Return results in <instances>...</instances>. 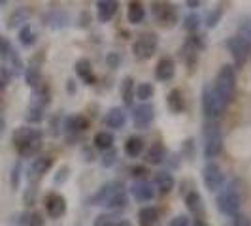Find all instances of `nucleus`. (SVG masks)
<instances>
[{
	"mask_svg": "<svg viewBox=\"0 0 251 226\" xmlns=\"http://www.w3.org/2000/svg\"><path fill=\"white\" fill-rule=\"evenodd\" d=\"M219 19H221V8L214 10V12L206 17V25H208V28H214V26L217 25V21H219Z\"/></svg>",
	"mask_w": 251,
	"mask_h": 226,
	"instance_id": "obj_39",
	"label": "nucleus"
},
{
	"mask_svg": "<svg viewBox=\"0 0 251 226\" xmlns=\"http://www.w3.org/2000/svg\"><path fill=\"white\" fill-rule=\"evenodd\" d=\"M68 172H70V168H68V166H63V168L57 172V176H55V179H53V181H55L57 185L64 183V181H66V177H68Z\"/></svg>",
	"mask_w": 251,
	"mask_h": 226,
	"instance_id": "obj_42",
	"label": "nucleus"
},
{
	"mask_svg": "<svg viewBox=\"0 0 251 226\" xmlns=\"http://www.w3.org/2000/svg\"><path fill=\"white\" fill-rule=\"evenodd\" d=\"M199 26H201V17H199L197 13H189L187 17L183 19V28H185L187 32H195Z\"/></svg>",
	"mask_w": 251,
	"mask_h": 226,
	"instance_id": "obj_33",
	"label": "nucleus"
},
{
	"mask_svg": "<svg viewBox=\"0 0 251 226\" xmlns=\"http://www.w3.org/2000/svg\"><path fill=\"white\" fill-rule=\"evenodd\" d=\"M132 51H134V57L136 59H150V57H153L155 51H157V34H153V32L142 34L134 42Z\"/></svg>",
	"mask_w": 251,
	"mask_h": 226,
	"instance_id": "obj_6",
	"label": "nucleus"
},
{
	"mask_svg": "<svg viewBox=\"0 0 251 226\" xmlns=\"http://www.w3.org/2000/svg\"><path fill=\"white\" fill-rule=\"evenodd\" d=\"M153 92H155V89L151 83H140L138 89H136V96H138L142 102L150 100L151 96H153Z\"/></svg>",
	"mask_w": 251,
	"mask_h": 226,
	"instance_id": "obj_32",
	"label": "nucleus"
},
{
	"mask_svg": "<svg viewBox=\"0 0 251 226\" xmlns=\"http://www.w3.org/2000/svg\"><path fill=\"white\" fill-rule=\"evenodd\" d=\"M166 104H168V110L172 113H181L185 110V100H183V94H181V90H170V94H168V98H166Z\"/></svg>",
	"mask_w": 251,
	"mask_h": 226,
	"instance_id": "obj_20",
	"label": "nucleus"
},
{
	"mask_svg": "<svg viewBox=\"0 0 251 226\" xmlns=\"http://www.w3.org/2000/svg\"><path fill=\"white\" fill-rule=\"evenodd\" d=\"M28 15H30V12H28V10H25V8L15 10V12L8 17V26H10V28H15L17 25H23L26 19H28Z\"/></svg>",
	"mask_w": 251,
	"mask_h": 226,
	"instance_id": "obj_27",
	"label": "nucleus"
},
{
	"mask_svg": "<svg viewBox=\"0 0 251 226\" xmlns=\"http://www.w3.org/2000/svg\"><path fill=\"white\" fill-rule=\"evenodd\" d=\"M226 49H228V53L232 55L234 63L238 64V66L246 64V61L251 57V44L242 36L230 38V40L226 42Z\"/></svg>",
	"mask_w": 251,
	"mask_h": 226,
	"instance_id": "obj_3",
	"label": "nucleus"
},
{
	"mask_svg": "<svg viewBox=\"0 0 251 226\" xmlns=\"http://www.w3.org/2000/svg\"><path fill=\"white\" fill-rule=\"evenodd\" d=\"M153 15H155L157 23L163 26H172L177 21L176 8L168 2H155L153 4Z\"/></svg>",
	"mask_w": 251,
	"mask_h": 226,
	"instance_id": "obj_8",
	"label": "nucleus"
},
{
	"mask_svg": "<svg viewBox=\"0 0 251 226\" xmlns=\"http://www.w3.org/2000/svg\"><path fill=\"white\" fill-rule=\"evenodd\" d=\"M202 112H204V117L210 121H215L225 112V104L217 98V94L212 87H204V90H202Z\"/></svg>",
	"mask_w": 251,
	"mask_h": 226,
	"instance_id": "obj_2",
	"label": "nucleus"
},
{
	"mask_svg": "<svg viewBox=\"0 0 251 226\" xmlns=\"http://www.w3.org/2000/svg\"><path fill=\"white\" fill-rule=\"evenodd\" d=\"M106 64H108V68H117L119 64H121V55L119 53H108V57H106Z\"/></svg>",
	"mask_w": 251,
	"mask_h": 226,
	"instance_id": "obj_38",
	"label": "nucleus"
},
{
	"mask_svg": "<svg viewBox=\"0 0 251 226\" xmlns=\"http://www.w3.org/2000/svg\"><path fill=\"white\" fill-rule=\"evenodd\" d=\"M204 136H206V143H204V157L208 158H215L217 155H221L223 151V139L215 125L204 126Z\"/></svg>",
	"mask_w": 251,
	"mask_h": 226,
	"instance_id": "obj_4",
	"label": "nucleus"
},
{
	"mask_svg": "<svg viewBox=\"0 0 251 226\" xmlns=\"http://www.w3.org/2000/svg\"><path fill=\"white\" fill-rule=\"evenodd\" d=\"M44 203H46V211H48L51 219H59V217H63L66 213V200L59 192H50L46 196Z\"/></svg>",
	"mask_w": 251,
	"mask_h": 226,
	"instance_id": "obj_10",
	"label": "nucleus"
},
{
	"mask_svg": "<svg viewBox=\"0 0 251 226\" xmlns=\"http://www.w3.org/2000/svg\"><path fill=\"white\" fill-rule=\"evenodd\" d=\"M148 174H150V170H148L146 166H134V168H132V176L136 177V179H142V181H146Z\"/></svg>",
	"mask_w": 251,
	"mask_h": 226,
	"instance_id": "obj_40",
	"label": "nucleus"
},
{
	"mask_svg": "<svg viewBox=\"0 0 251 226\" xmlns=\"http://www.w3.org/2000/svg\"><path fill=\"white\" fill-rule=\"evenodd\" d=\"M185 203H187V209L191 213L197 215V217H202V213H204V203H202L201 194L197 190H191V192L185 194Z\"/></svg>",
	"mask_w": 251,
	"mask_h": 226,
	"instance_id": "obj_17",
	"label": "nucleus"
},
{
	"mask_svg": "<svg viewBox=\"0 0 251 226\" xmlns=\"http://www.w3.org/2000/svg\"><path fill=\"white\" fill-rule=\"evenodd\" d=\"M32 141H42V132L36 128H28V126H21L13 132V143H15V149L23 147L26 143H32Z\"/></svg>",
	"mask_w": 251,
	"mask_h": 226,
	"instance_id": "obj_11",
	"label": "nucleus"
},
{
	"mask_svg": "<svg viewBox=\"0 0 251 226\" xmlns=\"http://www.w3.org/2000/svg\"><path fill=\"white\" fill-rule=\"evenodd\" d=\"M168 226H191V223H189V219L185 215H177V217H174V219L170 221Z\"/></svg>",
	"mask_w": 251,
	"mask_h": 226,
	"instance_id": "obj_43",
	"label": "nucleus"
},
{
	"mask_svg": "<svg viewBox=\"0 0 251 226\" xmlns=\"http://www.w3.org/2000/svg\"><path fill=\"white\" fill-rule=\"evenodd\" d=\"M130 192H132V196H134V200L136 202H151L153 200V196H155V188L151 183L148 181H140L136 185H132L130 187Z\"/></svg>",
	"mask_w": 251,
	"mask_h": 226,
	"instance_id": "obj_14",
	"label": "nucleus"
},
{
	"mask_svg": "<svg viewBox=\"0 0 251 226\" xmlns=\"http://www.w3.org/2000/svg\"><path fill=\"white\" fill-rule=\"evenodd\" d=\"M195 226H206V225H204L202 221H197V223H195Z\"/></svg>",
	"mask_w": 251,
	"mask_h": 226,
	"instance_id": "obj_53",
	"label": "nucleus"
},
{
	"mask_svg": "<svg viewBox=\"0 0 251 226\" xmlns=\"http://www.w3.org/2000/svg\"><path fill=\"white\" fill-rule=\"evenodd\" d=\"M132 77H125L123 83H121V96H123V102L126 106L132 104Z\"/></svg>",
	"mask_w": 251,
	"mask_h": 226,
	"instance_id": "obj_30",
	"label": "nucleus"
},
{
	"mask_svg": "<svg viewBox=\"0 0 251 226\" xmlns=\"http://www.w3.org/2000/svg\"><path fill=\"white\" fill-rule=\"evenodd\" d=\"M113 226H132V225H130V223H128V221H119V223H117V225H113Z\"/></svg>",
	"mask_w": 251,
	"mask_h": 226,
	"instance_id": "obj_52",
	"label": "nucleus"
},
{
	"mask_svg": "<svg viewBox=\"0 0 251 226\" xmlns=\"http://www.w3.org/2000/svg\"><path fill=\"white\" fill-rule=\"evenodd\" d=\"M232 226H251V221L246 217V215H234Z\"/></svg>",
	"mask_w": 251,
	"mask_h": 226,
	"instance_id": "obj_44",
	"label": "nucleus"
},
{
	"mask_svg": "<svg viewBox=\"0 0 251 226\" xmlns=\"http://www.w3.org/2000/svg\"><path fill=\"white\" fill-rule=\"evenodd\" d=\"M117 8H119V4H117V2H113V0H100V2H97L99 21H100V23H108L113 15H115Z\"/></svg>",
	"mask_w": 251,
	"mask_h": 226,
	"instance_id": "obj_15",
	"label": "nucleus"
},
{
	"mask_svg": "<svg viewBox=\"0 0 251 226\" xmlns=\"http://www.w3.org/2000/svg\"><path fill=\"white\" fill-rule=\"evenodd\" d=\"M106 126H110V128H123L125 126V121H126V117H125V112L121 110V108H112L110 112H108V115H106Z\"/></svg>",
	"mask_w": 251,
	"mask_h": 226,
	"instance_id": "obj_19",
	"label": "nucleus"
},
{
	"mask_svg": "<svg viewBox=\"0 0 251 226\" xmlns=\"http://www.w3.org/2000/svg\"><path fill=\"white\" fill-rule=\"evenodd\" d=\"M93 226H113V217L112 215H108V213L99 215V217L95 219Z\"/></svg>",
	"mask_w": 251,
	"mask_h": 226,
	"instance_id": "obj_37",
	"label": "nucleus"
},
{
	"mask_svg": "<svg viewBox=\"0 0 251 226\" xmlns=\"http://www.w3.org/2000/svg\"><path fill=\"white\" fill-rule=\"evenodd\" d=\"M202 177H204V185L212 192L219 190L225 183V174L217 164H206L202 170Z\"/></svg>",
	"mask_w": 251,
	"mask_h": 226,
	"instance_id": "obj_7",
	"label": "nucleus"
},
{
	"mask_svg": "<svg viewBox=\"0 0 251 226\" xmlns=\"http://www.w3.org/2000/svg\"><path fill=\"white\" fill-rule=\"evenodd\" d=\"M115 158H117V151H113V149L106 151L104 157H102V164H104V166H112V164L115 162Z\"/></svg>",
	"mask_w": 251,
	"mask_h": 226,
	"instance_id": "obj_41",
	"label": "nucleus"
},
{
	"mask_svg": "<svg viewBox=\"0 0 251 226\" xmlns=\"http://www.w3.org/2000/svg\"><path fill=\"white\" fill-rule=\"evenodd\" d=\"M187 6L189 8H199V6H201V2H199V0H187Z\"/></svg>",
	"mask_w": 251,
	"mask_h": 226,
	"instance_id": "obj_50",
	"label": "nucleus"
},
{
	"mask_svg": "<svg viewBox=\"0 0 251 226\" xmlns=\"http://www.w3.org/2000/svg\"><path fill=\"white\" fill-rule=\"evenodd\" d=\"M155 185L159 187V190L163 194H166V192H170L174 188V177H172V174H168V172H159L155 176Z\"/></svg>",
	"mask_w": 251,
	"mask_h": 226,
	"instance_id": "obj_24",
	"label": "nucleus"
},
{
	"mask_svg": "<svg viewBox=\"0 0 251 226\" xmlns=\"http://www.w3.org/2000/svg\"><path fill=\"white\" fill-rule=\"evenodd\" d=\"M117 192H123V183H119V181H113V183H108V185H104V187L95 194V196H91V205H97V203H104L106 205V202L110 200L112 196H115Z\"/></svg>",
	"mask_w": 251,
	"mask_h": 226,
	"instance_id": "obj_12",
	"label": "nucleus"
},
{
	"mask_svg": "<svg viewBox=\"0 0 251 226\" xmlns=\"http://www.w3.org/2000/svg\"><path fill=\"white\" fill-rule=\"evenodd\" d=\"M75 74L79 75L87 85H93V83H95L93 66H91V61H89V59H79V61L75 63Z\"/></svg>",
	"mask_w": 251,
	"mask_h": 226,
	"instance_id": "obj_18",
	"label": "nucleus"
},
{
	"mask_svg": "<svg viewBox=\"0 0 251 226\" xmlns=\"http://www.w3.org/2000/svg\"><path fill=\"white\" fill-rule=\"evenodd\" d=\"M44 119V108H40V106H30L28 108V113H26V121L28 123H40Z\"/></svg>",
	"mask_w": 251,
	"mask_h": 226,
	"instance_id": "obj_34",
	"label": "nucleus"
},
{
	"mask_svg": "<svg viewBox=\"0 0 251 226\" xmlns=\"http://www.w3.org/2000/svg\"><path fill=\"white\" fill-rule=\"evenodd\" d=\"M164 157H166V149H164V145L161 141H155L153 145H151L150 149H148V162L150 164H161L164 160Z\"/></svg>",
	"mask_w": 251,
	"mask_h": 226,
	"instance_id": "obj_22",
	"label": "nucleus"
},
{
	"mask_svg": "<svg viewBox=\"0 0 251 226\" xmlns=\"http://www.w3.org/2000/svg\"><path fill=\"white\" fill-rule=\"evenodd\" d=\"M153 117H155V110L148 102H142L138 108H134V113H132V121L138 130H146L151 125Z\"/></svg>",
	"mask_w": 251,
	"mask_h": 226,
	"instance_id": "obj_9",
	"label": "nucleus"
},
{
	"mask_svg": "<svg viewBox=\"0 0 251 226\" xmlns=\"http://www.w3.org/2000/svg\"><path fill=\"white\" fill-rule=\"evenodd\" d=\"M12 55H13L12 44H10L4 36H0V57L8 59V57H12Z\"/></svg>",
	"mask_w": 251,
	"mask_h": 226,
	"instance_id": "obj_36",
	"label": "nucleus"
},
{
	"mask_svg": "<svg viewBox=\"0 0 251 226\" xmlns=\"http://www.w3.org/2000/svg\"><path fill=\"white\" fill-rule=\"evenodd\" d=\"M34 194H36L34 188H28V190H26V194L23 196V200H25L26 205H32V203H34Z\"/></svg>",
	"mask_w": 251,
	"mask_h": 226,
	"instance_id": "obj_49",
	"label": "nucleus"
},
{
	"mask_svg": "<svg viewBox=\"0 0 251 226\" xmlns=\"http://www.w3.org/2000/svg\"><path fill=\"white\" fill-rule=\"evenodd\" d=\"M183 153L193 158V153H195V145H193V139H185L183 141Z\"/></svg>",
	"mask_w": 251,
	"mask_h": 226,
	"instance_id": "obj_47",
	"label": "nucleus"
},
{
	"mask_svg": "<svg viewBox=\"0 0 251 226\" xmlns=\"http://www.w3.org/2000/svg\"><path fill=\"white\" fill-rule=\"evenodd\" d=\"M212 89L217 94V98L225 106L232 100L234 90H236V74H234V66L232 64H223L219 68V72L215 75V85Z\"/></svg>",
	"mask_w": 251,
	"mask_h": 226,
	"instance_id": "obj_1",
	"label": "nucleus"
},
{
	"mask_svg": "<svg viewBox=\"0 0 251 226\" xmlns=\"http://www.w3.org/2000/svg\"><path fill=\"white\" fill-rule=\"evenodd\" d=\"M66 89H68V90H70V92H74V90H75L74 81H68V85H66Z\"/></svg>",
	"mask_w": 251,
	"mask_h": 226,
	"instance_id": "obj_51",
	"label": "nucleus"
},
{
	"mask_svg": "<svg viewBox=\"0 0 251 226\" xmlns=\"http://www.w3.org/2000/svg\"><path fill=\"white\" fill-rule=\"evenodd\" d=\"M19 42H21L25 47H30V45L36 42V34H34V30H32V26L25 25L19 30Z\"/></svg>",
	"mask_w": 251,
	"mask_h": 226,
	"instance_id": "obj_29",
	"label": "nucleus"
},
{
	"mask_svg": "<svg viewBox=\"0 0 251 226\" xmlns=\"http://www.w3.org/2000/svg\"><path fill=\"white\" fill-rule=\"evenodd\" d=\"M138 219L142 226H157L159 211L155 207H142L138 211Z\"/></svg>",
	"mask_w": 251,
	"mask_h": 226,
	"instance_id": "obj_23",
	"label": "nucleus"
},
{
	"mask_svg": "<svg viewBox=\"0 0 251 226\" xmlns=\"http://www.w3.org/2000/svg\"><path fill=\"white\" fill-rule=\"evenodd\" d=\"M19 174H21V164L17 162L13 166V172H12V187L17 188L19 187Z\"/></svg>",
	"mask_w": 251,
	"mask_h": 226,
	"instance_id": "obj_45",
	"label": "nucleus"
},
{
	"mask_svg": "<svg viewBox=\"0 0 251 226\" xmlns=\"http://www.w3.org/2000/svg\"><path fill=\"white\" fill-rule=\"evenodd\" d=\"M126 17H128V21H130L132 25H140V23L144 21V17H146L144 6H142L140 2H130V4H128V10H126Z\"/></svg>",
	"mask_w": 251,
	"mask_h": 226,
	"instance_id": "obj_21",
	"label": "nucleus"
},
{
	"mask_svg": "<svg viewBox=\"0 0 251 226\" xmlns=\"http://www.w3.org/2000/svg\"><path fill=\"white\" fill-rule=\"evenodd\" d=\"M95 147L100 151L113 149V136L110 132H99V134L95 136Z\"/></svg>",
	"mask_w": 251,
	"mask_h": 226,
	"instance_id": "obj_26",
	"label": "nucleus"
},
{
	"mask_svg": "<svg viewBox=\"0 0 251 226\" xmlns=\"http://www.w3.org/2000/svg\"><path fill=\"white\" fill-rule=\"evenodd\" d=\"M217 207H219L221 213L230 215V217H234V215L238 213L240 194L236 192V188L232 187V185H230L228 188H225L221 196H217Z\"/></svg>",
	"mask_w": 251,
	"mask_h": 226,
	"instance_id": "obj_5",
	"label": "nucleus"
},
{
	"mask_svg": "<svg viewBox=\"0 0 251 226\" xmlns=\"http://www.w3.org/2000/svg\"><path fill=\"white\" fill-rule=\"evenodd\" d=\"M51 164H53L51 157H40V158H36V160L32 162V166H30V170H28L30 181H34V179L42 177L44 174H48V170L51 168Z\"/></svg>",
	"mask_w": 251,
	"mask_h": 226,
	"instance_id": "obj_16",
	"label": "nucleus"
},
{
	"mask_svg": "<svg viewBox=\"0 0 251 226\" xmlns=\"http://www.w3.org/2000/svg\"><path fill=\"white\" fill-rule=\"evenodd\" d=\"M144 151V139L138 136H132L125 141V153L128 157H140Z\"/></svg>",
	"mask_w": 251,
	"mask_h": 226,
	"instance_id": "obj_25",
	"label": "nucleus"
},
{
	"mask_svg": "<svg viewBox=\"0 0 251 226\" xmlns=\"http://www.w3.org/2000/svg\"><path fill=\"white\" fill-rule=\"evenodd\" d=\"M106 205H108V207H112V209H121V207H125V205H126L125 190H123V192H117L115 196H112L110 200L106 202Z\"/></svg>",
	"mask_w": 251,
	"mask_h": 226,
	"instance_id": "obj_31",
	"label": "nucleus"
},
{
	"mask_svg": "<svg viewBox=\"0 0 251 226\" xmlns=\"http://www.w3.org/2000/svg\"><path fill=\"white\" fill-rule=\"evenodd\" d=\"M8 81H10V74H8V70L0 68V90L8 85Z\"/></svg>",
	"mask_w": 251,
	"mask_h": 226,
	"instance_id": "obj_48",
	"label": "nucleus"
},
{
	"mask_svg": "<svg viewBox=\"0 0 251 226\" xmlns=\"http://www.w3.org/2000/svg\"><path fill=\"white\" fill-rule=\"evenodd\" d=\"M28 226H44V217L40 213H32L28 217Z\"/></svg>",
	"mask_w": 251,
	"mask_h": 226,
	"instance_id": "obj_46",
	"label": "nucleus"
},
{
	"mask_svg": "<svg viewBox=\"0 0 251 226\" xmlns=\"http://www.w3.org/2000/svg\"><path fill=\"white\" fill-rule=\"evenodd\" d=\"M25 79H26V83H28L30 87H38V85H40V70H38V68H34V66L26 68V70H25Z\"/></svg>",
	"mask_w": 251,
	"mask_h": 226,
	"instance_id": "obj_35",
	"label": "nucleus"
},
{
	"mask_svg": "<svg viewBox=\"0 0 251 226\" xmlns=\"http://www.w3.org/2000/svg\"><path fill=\"white\" fill-rule=\"evenodd\" d=\"M176 74V64L172 59H168V57H164L161 59L159 63H157V68H155V77L159 79V81H170L172 77Z\"/></svg>",
	"mask_w": 251,
	"mask_h": 226,
	"instance_id": "obj_13",
	"label": "nucleus"
},
{
	"mask_svg": "<svg viewBox=\"0 0 251 226\" xmlns=\"http://www.w3.org/2000/svg\"><path fill=\"white\" fill-rule=\"evenodd\" d=\"M66 128L72 130V132H83V130H87L89 128V121L85 119V117L77 115V117H72V119L66 121Z\"/></svg>",
	"mask_w": 251,
	"mask_h": 226,
	"instance_id": "obj_28",
	"label": "nucleus"
}]
</instances>
